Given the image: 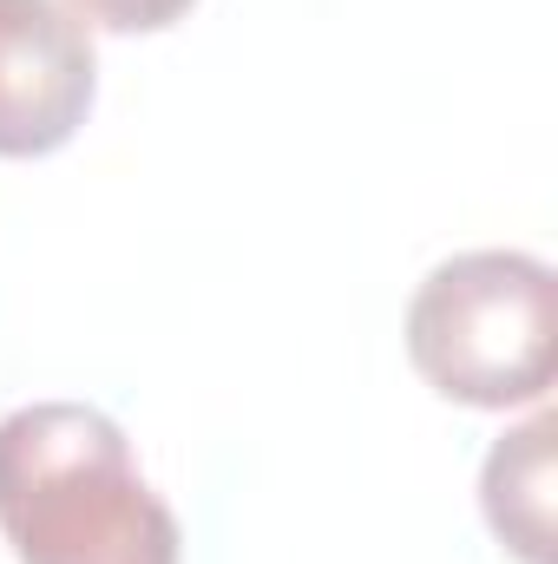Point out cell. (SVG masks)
<instances>
[{
	"label": "cell",
	"instance_id": "4",
	"mask_svg": "<svg viewBox=\"0 0 558 564\" xmlns=\"http://www.w3.org/2000/svg\"><path fill=\"white\" fill-rule=\"evenodd\" d=\"M552 414H533L480 466V512L519 564H552Z\"/></svg>",
	"mask_w": 558,
	"mask_h": 564
},
{
	"label": "cell",
	"instance_id": "5",
	"mask_svg": "<svg viewBox=\"0 0 558 564\" xmlns=\"http://www.w3.org/2000/svg\"><path fill=\"white\" fill-rule=\"evenodd\" d=\"M86 26H99V33H164V26H178L197 0H66Z\"/></svg>",
	"mask_w": 558,
	"mask_h": 564
},
{
	"label": "cell",
	"instance_id": "2",
	"mask_svg": "<svg viewBox=\"0 0 558 564\" xmlns=\"http://www.w3.org/2000/svg\"><path fill=\"white\" fill-rule=\"evenodd\" d=\"M558 355V276L533 250H460L408 302V361L453 408H539Z\"/></svg>",
	"mask_w": 558,
	"mask_h": 564
},
{
	"label": "cell",
	"instance_id": "3",
	"mask_svg": "<svg viewBox=\"0 0 558 564\" xmlns=\"http://www.w3.org/2000/svg\"><path fill=\"white\" fill-rule=\"evenodd\" d=\"M93 99V26L66 0H0V158H53Z\"/></svg>",
	"mask_w": 558,
	"mask_h": 564
},
{
	"label": "cell",
	"instance_id": "1",
	"mask_svg": "<svg viewBox=\"0 0 558 564\" xmlns=\"http://www.w3.org/2000/svg\"><path fill=\"white\" fill-rule=\"evenodd\" d=\"M0 539L20 564H178V512L151 492L126 426L79 401L0 421Z\"/></svg>",
	"mask_w": 558,
	"mask_h": 564
}]
</instances>
